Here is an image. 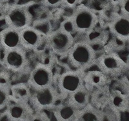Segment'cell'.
<instances>
[{"mask_svg":"<svg viewBox=\"0 0 129 121\" xmlns=\"http://www.w3.org/2000/svg\"><path fill=\"white\" fill-rule=\"evenodd\" d=\"M111 91L109 85L98 88L90 92V102L99 109H103L109 105Z\"/></svg>","mask_w":129,"mask_h":121,"instance_id":"cell-17","label":"cell"},{"mask_svg":"<svg viewBox=\"0 0 129 121\" xmlns=\"http://www.w3.org/2000/svg\"><path fill=\"white\" fill-rule=\"evenodd\" d=\"M59 29H60L61 30L65 32V33L71 34V35H73V36H74V35L78 34L73 19L71 17V16L65 18L61 23Z\"/></svg>","mask_w":129,"mask_h":121,"instance_id":"cell-22","label":"cell"},{"mask_svg":"<svg viewBox=\"0 0 129 121\" xmlns=\"http://www.w3.org/2000/svg\"><path fill=\"white\" fill-rule=\"evenodd\" d=\"M26 52L21 47L3 51L2 58L3 66L13 73L23 72L28 63Z\"/></svg>","mask_w":129,"mask_h":121,"instance_id":"cell-6","label":"cell"},{"mask_svg":"<svg viewBox=\"0 0 129 121\" xmlns=\"http://www.w3.org/2000/svg\"><path fill=\"white\" fill-rule=\"evenodd\" d=\"M95 64L110 79L119 77L129 71V64L116 52L102 54L97 57Z\"/></svg>","mask_w":129,"mask_h":121,"instance_id":"cell-2","label":"cell"},{"mask_svg":"<svg viewBox=\"0 0 129 121\" xmlns=\"http://www.w3.org/2000/svg\"><path fill=\"white\" fill-rule=\"evenodd\" d=\"M45 34L34 26H27L20 30L21 47L26 51L38 50L42 45Z\"/></svg>","mask_w":129,"mask_h":121,"instance_id":"cell-12","label":"cell"},{"mask_svg":"<svg viewBox=\"0 0 129 121\" xmlns=\"http://www.w3.org/2000/svg\"><path fill=\"white\" fill-rule=\"evenodd\" d=\"M83 0H62L61 6L70 9H74L81 3Z\"/></svg>","mask_w":129,"mask_h":121,"instance_id":"cell-23","label":"cell"},{"mask_svg":"<svg viewBox=\"0 0 129 121\" xmlns=\"http://www.w3.org/2000/svg\"><path fill=\"white\" fill-rule=\"evenodd\" d=\"M68 62L74 70L87 71L95 64L97 54L93 47L85 41L74 42L67 54Z\"/></svg>","mask_w":129,"mask_h":121,"instance_id":"cell-1","label":"cell"},{"mask_svg":"<svg viewBox=\"0 0 129 121\" xmlns=\"http://www.w3.org/2000/svg\"><path fill=\"white\" fill-rule=\"evenodd\" d=\"M71 17L74 22L77 33L79 34L91 32L99 21L98 16L95 11L82 3L74 9Z\"/></svg>","mask_w":129,"mask_h":121,"instance_id":"cell-4","label":"cell"},{"mask_svg":"<svg viewBox=\"0 0 129 121\" xmlns=\"http://www.w3.org/2000/svg\"><path fill=\"white\" fill-rule=\"evenodd\" d=\"M5 113L9 120H33L35 112L29 102L10 101L5 109Z\"/></svg>","mask_w":129,"mask_h":121,"instance_id":"cell-11","label":"cell"},{"mask_svg":"<svg viewBox=\"0 0 129 121\" xmlns=\"http://www.w3.org/2000/svg\"><path fill=\"white\" fill-rule=\"evenodd\" d=\"M10 87L9 84L0 82V110L5 109L10 101Z\"/></svg>","mask_w":129,"mask_h":121,"instance_id":"cell-21","label":"cell"},{"mask_svg":"<svg viewBox=\"0 0 129 121\" xmlns=\"http://www.w3.org/2000/svg\"><path fill=\"white\" fill-rule=\"evenodd\" d=\"M126 62H127L128 64H129V53H128V56H127V59H126Z\"/></svg>","mask_w":129,"mask_h":121,"instance_id":"cell-29","label":"cell"},{"mask_svg":"<svg viewBox=\"0 0 129 121\" xmlns=\"http://www.w3.org/2000/svg\"><path fill=\"white\" fill-rule=\"evenodd\" d=\"M85 71L72 70L64 72L57 79V91L61 99H64L69 93L83 86Z\"/></svg>","mask_w":129,"mask_h":121,"instance_id":"cell-5","label":"cell"},{"mask_svg":"<svg viewBox=\"0 0 129 121\" xmlns=\"http://www.w3.org/2000/svg\"><path fill=\"white\" fill-rule=\"evenodd\" d=\"M31 90L48 87L54 83V73L51 67L43 63H38L32 69L26 82Z\"/></svg>","mask_w":129,"mask_h":121,"instance_id":"cell-8","label":"cell"},{"mask_svg":"<svg viewBox=\"0 0 129 121\" xmlns=\"http://www.w3.org/2000/svg\"><path fill=\"white\" fill-rule=\"evenodd\" d=\"M7 0H0V6H2V5H4L6 3V2Z\"/></svg>","mask_w":129,"mask_h":121,"instance_id":"cell-28","label":"cell"},{"mask_svg":"<svg viewBox=\"0 0 129 121\" xmlns=\"http://www.w3.org/2000/svg\"><path fill=\"white\" fill-rule=\"evenodd\" d=\"M43 3L47 7L56 8L61 6L62 0H43Z\"/></svg>","mask_w":129,"mask_h":121,"instance_id":"cell-25","label":"cell"},{"mask_svg":"<svg viewBox=\"0 0 129 121\" xmlns=\"http://www.w3.org/2000/svg\"><path fill=\"white\" fill-rule=\"evenodd\" d=\"M108 27L112 35L119 41L129 43V18L119 12L110 16Z\"/></svg>","mask_w":129,"mask_h":121,"instance_id":"cell-10","label":"cell"},{"mask_svg":"<svg viewBox=\"0 0 129 121\" xmlns=\"http://www.w3.org/2000/svg\"><path fill=\"white\" fill-rule=\"evenodd\" d=\"M111 5L114 7H118L124 0H109Z\"/></svg>","mask_w":129,"mask_h":121,"instance_id":"cell-27","label":"cell"},{"mask_svg":"<svg viewBox=\"0 0 129 121\" xmlns=\"http://www.w3.org/2000/svg\"><path fill=\"white\" fill-rule=\"evenodd\" d=\"M4 21L6 26L20 31L30 26L32 16L28 10V7L18 5L8 9Z\"/></svg>","mask_w":129,"mask_h":121,"instance_id":"cell-7","label":"cell"},{"mask_svg":"<svg viewBox=\"0 0 129 121\" xmlns=\"http://www.w3.org/2000/svg\"><path fill=\"white\" fill-rule=\"evenodd\" d=\"M79 110L63 99L58 102L52 109L56 120L60 121H78Z\"/></svg>","mask_w":129,"mask_h":121,"instance_id":"cell-13","label":"cell"},{"mask_svg":"<svg viewBox=\"0 0 129 121\" xmlns=\"http://www.w3.org/2000/svg\"><path fill=\"white\" fill-rule=\"evenodd\" d=\"M0 45L3 51L21 47L20 31L6 26L0 30Z\"/></svg>","mask_w":129,"mask_h":121,"instance_id":"cell-15","label":"cell"},{"mask_svg":"<svg viewBox=\"0 0 129 121\" xmlns=\"http://www.w3.org/2000/svg\"><path fill=\"white\" fill-rule=\"evenodd\" d=\"M109 106L119 113L125 112L129 109V97L119 90L111 91Z\"/></svg>","mask_w":129,"mask_h":121,"instance_id":"cell-20","label":"cell"},{"mask_svg":"<svg viewBox=\"0 0 129 121\" xmlns=\"http://www.w3.org/2000/svg\"><path fill=\"white\" fill-rule=\"evenodd\" d=\"M90 92L84 85L76 91L69 93L64 101L78 109H82L90 102Z\"/></svg>","mask_w":129,"mask_h":121,"instance_id":"cell-16","label":"cell"},{"mask_svg":"<svg viewBox=\"0 0 129 121\" xmlns=\"http://www.w3.org/2000/svg\"><path fill=\"white\" fill-rule=\"evenodd\" d=\"M60 96L57 90L51 85L38 90H32L29 104L35 113L51 111L59 102Z\"/></svg>","mask_w":129,"mask_h":121,"instance_id":"cell-3","label":"cell"},{"mask_svg":"<svg viewBox=\"0 0 129 121\" xmlns=\"http://www.w3.org/2000/svg\"><path fill=\"white\" fill-rule=\"evenodd\" d=\"M30 87L27 83H21L10 85V101L14 102H28L31 95Z\"/></svg>","mask_w":129,"mask_h":121,"instance_id":"cell-18","label":"cell"},{"mask_svg":"<svg viewBox=\"0 0 129 121\" xmlns=\"http://www.w3.org/2000/svg\"><path fill=\"white\" fill-rule=\"evenodd\" d=\"M7 12V9L4 5L0 6V21L4 20Z\"/></svg>","mask_w":129,"mask_h":121,"instance_id":"cell-26","label":"cell"},{"mask_svg":"<svg viewBox=\"0 0 129 121\" xmlns=\"http://www.w3.org/2000/svg\"></svg>","mask_w":129,"mask_h":121,"instance_id":"cell-30","label":"cell"},{"mask_svg":"<svg viewBox=\"0 0 129 121\" xmlns=\"http://www.w3.org/2000/svg\"><path fill=\"white\" fill-rule=\"evenodd\" d=\"M104 119L103 109L96 108L90 102L79 110L78 121H99Z\"/></svg>","mask_w":129,"mask_h":121,"instance_id":"cell-19","label":"cell"},{"mask_svg":"<svg viewBox=\"0 0 129 121\" xmlns=\"http://www.w3.org/2000/svg\"><path fill=\"white\" fill-rule=\"evenodd\" d=\"M74 42V36L59 28L50 33L48 36V43L50 48L59 56H67Z\"/></svg>","mask_w":129,"mask_h":121,"instance_id":"cell-9","label":"cell"},{"mask_svg":"<svg viewBox=\"0 0 129 121\" xmlns=\"http://www.w3.org/2000/svg\"><path fill=\"white\" fill-rule=\"evenodd\" d=\"M118 7L119 13L129 18V0H124Z\"/></svg>","mask_w":129,"mask_h":121,"instance_id":"cell-24","label":"cell"},{"mask_svg":"<svg viewBox=\"0 0 129 121\" xmlns=\"http://www.w3.org/2000/svg\"><path fill=\"white\" fill-rule=\"evenodd\" d=\"M111 79L100 70H90L85 72L84 85L91 92L96 88L109 85Z\"/></svg>","mask_w":129,"mask_h":121,"instance_id":"cell-14","label":"cell"}]
</instances>
